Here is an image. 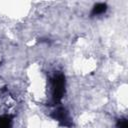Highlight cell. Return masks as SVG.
Returning <instances> with one entry per match:
<instances>
[{
	"mask_svg": "<svg viewBox=\"0 0 128 128\" xmlns=\"http://www.w3.org/2000/svg\"><path fill=\"white\" fill-rule=\"evenodd\" d=\"M17 98L7 89H0V116H9L17 109Z\"/></svg>",
	"mask_w": 128,
	"mask_h": 128,
	"instance_id": "obj_1",
	"label": "cell"
}]
</instances>
